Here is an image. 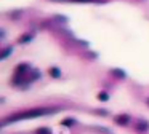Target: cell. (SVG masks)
Wrapping results in <instances>:
<instances>
[{"label": "cell", "mask_w": 149, "mask_h": 134, "mask_svg": "<svg viewBox=\"0 0 149 134\" xmlns=\"http://www.w3.org/2000/svg\"><path fill=\"white\" fill-rule=\"evenodd\" d=\"M11 51H13V48H10V46H8V48H7V50H5V51H3V53L0 54V59H5V57H7V56H8V54H10V53H11Z\"/></svg>", "instance_id": "obj_4"}, {"label": "cell", "mask_w": 149, "mask_h": 134, "mask_svg": "<svg viewBox=\"0 0 149 134\" xmlns=\"http://www.w3.org/2000/svg\"><path fill=\"white\" fill-rule=\"evenodd\" d=\"M50 108H34V110H27L24 113H19V115H15V117H10L7 120H3V124H7L8 121H16V120H23V118H36V117H42L45 113H50Z\"/></svg>", "instance_id": "obj_1"}, {"label": "cell", "mask_w": 149, "mask_h": 134, "mask_svg": "<svg viewBox=\"0 0 149 134\" xmlns=\"http://www.w3.org/2000/svg\"><path fill=\"white\" fill-rule=\"evenodd\" d=\"M50 75L55 77V78H58V77H61V70L56 69V67H52V69H50Z\"/></svg>", "instance_id": "obj_3"}, {"label": "cell", "mask_w": 149, "mask_h": 134, "mask_svg": "<svg viewBox=\"0 0 149 134\" xmlns=\"http://www.w3.org/2000/svg\"><path fill=\"white\" fill-rule=\"evenodd\" d=\"M100 99H101V101H107V94H104V93H101V94H100Z\"/></svg>", "instance_id": "obj_7"}, {"label": "cell", "mask_w": 149, "mask_h": 134, "mask_svg": "<svg viewBox=\"0 0 149 134\" xmlns=\"http://www.w3.org/2000/svg\"><path fill=\"white\" fill-rule=\"evenodd\" d=\"M72 123H74V120H72V118H68V120H63L61 124H64V126H72Z\"/></svg>", "instance_id": "obj_5"}, {"label": "cell", "mask_w": 149, "mask_h": 134, "mask_svg": "<svg viewBox=\"0 0 149 134\" xmlns=\"http://www.w3.org/2000/svg\"><path fill=\"white\" fill-rule=\"evenodd\" d=\"M116 121L120 124V126H125V124H128L130 117H128V115H119V117L116 118Z\"/></svg>", "instance_id": "obj_2"}, {"label": "cell", "mask_w": 149, "mask_h": 134, "mask_svg": "<svg viewBox=\"0 0 149 134\" xmlns=\"http://www.w3.org/2000/svg\"><path fill=\"white\" fill-rule=\"evenodd\" d=\"M37 134H50V131L47 129V128H42V129L37 131Z\"/></svg>", "instance_id": "obj_6"}]
</instances>
